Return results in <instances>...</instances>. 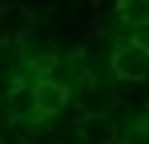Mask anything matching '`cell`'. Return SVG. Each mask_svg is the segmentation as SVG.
<instances>
[{
	"mask_svg": "<svg viewBox=\"0 0 149 144\" xmlns=\"http://www.w3.org/2000/svg\"><path fill=\"white\" fill-rule=\"evenodd\" d=\"M36 36V12L20 4V0H8L0 4V44L4 48H28Z\"/></svg>",
	"mask_w": 149,
	"mask_h": 144,
	"instance_id": "6da1fadb",
	"label": "cell"
},
{
	"mask_svg": "<svg viewBox=\"0 0 149 144\" xmlns=\"http://www.w3.org/2000/svg\"><path fill=\"white\" fill-rule=\"evenodd\" d=\"M105 64H109V72H113L117 80H125V84H141V80H149V52L141 44H133L129 36H125V40H113Z\"/></svg>",
	"mask_w": 149,
	"mask_h": 144,
	"instance_id": "7a4b0ae2",
	"label": "cell"
},
{
	"mask_svg": "<svg viewBox=\"0 0 149 144\" xmlns=\"http://www.w3.org/2000/svg\"><path fill=\"white\" fill-rule=\"evenodd\" d=\"M69 104H73V92H69V80L65 76H45V80L32 84V112H36V120L61 116Z\"/></svg>",
	"mask_w": 149,
	"mask_h": 144,
	"instance_id": "3957f363",
	"label": "cell"
},
{
	"mask_svg": "<svg viewBox=\"0 0 149 144\" xmlns=\"http://www.w3.org/2000/svg\"><path fill=\"white\" fill-rule=\"evenodd\" d=\"M81 144H117L121 140V124L117 116L109 112V108H101V112H81V120L73 124Z\"/></svg>",
	"mask_w": 149,
	"mask_h": 144,
	"instance_id": "277c9868",
	"label": "cell"
},
{
	"mask_svg": "<svg viewBox=\"0 0 149 144\" xmlns=\"http://www.w3.org/2000/svg\"><path fill=\"white\" fill-rule=\"evenodd\" d=\"M93 20H97V32H101V36H113V28L121 24L117 0H97V4H93Z\"/></svg>",
	"mask_w": 149,
	"mask_h": 144,
	"instance_id": "5b68a950",
	"label": "cell"
},
{
	"mask_svg": "<svg viewBox=\"0 0 149 144\" xmlns=\"http://www.w3.org/2000/svg\"><path fill=\"white\" fill-rule=\"evenodd\" d=\"M117 16L125 28H137L149 20V0H117Z\"/></svg>",
	"mask_w": 149,
	"mask_h": 144,
	"instance_id": "8992f818",
	"label": "cell"
},
{
	"mask_svg": "<svg viewBox=\"0 0 149 144\" xmlns=\"http://www.w3.org/2000/svg\"><path fill=\"white\" fill-rule=\"evenodd\" d=\"M16 132H20V144H61V132H56V128H36L32 120L20 124Z\"/></svg>",
	"mask_w": 149,
	"mask_h": 144,
	"instance_id": "52a82bcc",
	"label": "cell"
},
{
	"mask_svg": "<svg viewBox=\"0 0 149 144\" xmlns=\"http://www.w3.org/2000/svg\"><path fill=\"white\" fill-rule=\"evenodd\" d=\"M24 80H20V68H12V64H0V104L8 100V96L16 92Z\"/></svg>",
	"mask_w": 149,
	"mask_h": 144,
	"instance_id": "ba28073f",
	"label": "cell"
},
{
	"mask_svg": "<svg viewBox=\"0 0 149 144\" xmlns=\"http://www.w3.org/2000/svg\"><path fill=\"white\" fill-rule=\"evenodd\" d=\"M129 40H133V44H141V48L149 52V20L137 24V28H129Z\"/></svg>",
	"mask_w": 149,
	"mask_h": 144,
	"instance_id": "9c48e42d",
	"label": "cell"
},
{
	"mask_svg": "<svg viewBox=\"0 0 149 144\" xmlns=\"http://www.w3.org/2000/svg\"><path fill=\"white\" fill-rule=\"evenodd\" d=\"M0 144H4V140H0Z\"/></svg>",
	"mask_w": 149,
	"mask_h": 144,
	"instance_id": "30bf717a",
	"label": "cell"
}]
</instances>
